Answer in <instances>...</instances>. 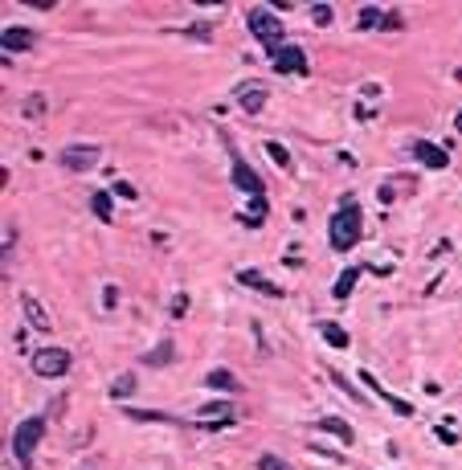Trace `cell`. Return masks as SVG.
<instances>
[{
    "label": "cell",
    "mask_w": 462,
    "mask_h": 470,
    "mask_svg": "<svg viewBox=\"0 0 462 470\" xmlns=\"http://www.w3.org/2000/svg\"><path fill=\"white\" fill-rule=\"evenodd\" d=\"M360 229H365V209L356 205V196H344L340 209L332 213V221H327V241H332V250L348 254V250L360 241Z\"/></svg>",
    "instance_id": "1"
},
{
    "label": "cell",
    "mask_w": 462,
    "mask_h": 470,
    "mask_svg": "<svg viewBox=\"0 0 462 470\" xmlns=\"http://www.w3.org/2000/svg\"><path fill=\"white\" fill-rule=\"evenodd\" d=\"M245 25H250V33L262 41V49H274L283 46V21L270 13V8H262V4H254L250 13H245Z\"/></svg>",
    "instance_id": "2"
},
{
    "label": "cell",
    "mask_w": 462,
    "mask_h": 470,
    "mask_svg": "<svg viewBox=\"0 0 462 470\" xmlns=\"http://www.w3.org/2000/svg\"><path fill=\"white\" fill-rule=\"evenodd\" d=\"M41 438H46V417H25V422L13 429V454H17L21 466L33 462V450H37Z\"/></svg>",
    "instance_id": "3"
},
{
    "label": "cell",
    "mask_w": 462,
    "mask_h": 470,
    "mask_svg": "<svg viewBox=\"0 0 462 470\" xmlns=\"http://www.w3.org/2000/svg\"><path fill=\"white\" fill-rule=\"evenodd\" d=\"M270 66H274V74H283V78H307V53H303V46H274L266 49Z\"/></svg>",
    "instance_id": "4"
},
{
    "label": "cell",
    "mask_w": 462,
    "mask_h": 470,
    "mask_svg": "<svg viewBox=\"0 0 462 470\" xmlns=\"http://www.w3.org/2000/svg\"><path fill=\"white\" fill-rule=\"evenodd\" d=\"M70 368H74V356L66 348H41V352H33V372L46 376V380H62Z\"/></svg>",
    "instance_id": "5"
},
{
    "label": "cell",
    "mask_w": 462,
    "mask_h": 470,
    "mask_svg": "<svg viewBox=\"0 0 462 470\" xmlns=\"http://www.w3.org/2000/svg\"><path fill=\"white\" fill-rule=\"evenodd\" d=\"M196 422L205 425V434H213V429H229V425H238V405H229V401H209V405H201Z\"/></svg>",
    "instance_id": "6"
},
{
    "label": "cell",
    "mask_w": 462,
    "mask_h": 470,
    "mask_svg": "<svg viewBox=\"0 0 462 470\" xmlns=\"http://www.w3.org/2000/svg\"><path fill=\"white\" fill-rule=\"evenodd\" d=\"M98 160H102V147H98V143H74V147H66V152H62V168H66V172H74V176L90 172Z\"/></svg>",
    "instance_id": "7"
},
{
    "label": "cell",
    "mask_w": 462,
    "mask_h": 470,
    "mask_svg": "<svg viewBox=\"0 0 462 470\" xmlns=\"http://www.w3.org/2000/svg\"><path fill=\"white\" fill-rule=\"evenodd\" d=\"M360 384H365L368 393H376V397L385 401L393 413H401V417H414V405H409V401H401V397H393L385 384H376V376H372V372H360Z\"/></svg>",
    "instance_id": "8"
},
{
    "label": "cell",
    "mask_w": 462,
    "mask_h": 470,
    "mask_svg": "<svg viewBox=\"0 0 462 470\" xmlns=\"http://www.w3.org/2000/svg\"><path fill=\"white\" fill-rule=\"evenodd\" d=\"M233 184H238V192H245V196H262V192H266L262 176L245 164V160H233Z\"/></svg>",
    "instance_id": "9"
},
{
    "label": "cell",
    "mask_w": 462,
    "mask_h": 470,
    "mask_svg": "<svg viewBox=\"0 0 462 470\" xmlns=\"http://www.w3.org/2000/svg\"><path fill=\"white\" fill-rule=\"evenodd\" d=\"M0 46H4V58H8V53H25V49L37 46V33H33V29H21V25H13V29H4V33H0Z\"/></svg>",
    "instance_id": "10"
},
{
    "label": "cell",
    "mask_w": 462,
    "mask_h": 470,
    "mask_svg": "<svg viewBox=\"0 0 462 470\" xmlns=\"http://www.w3.org/2000/svg\"><path fill=\"white\" fill-rule=\"evenodd\" d=\"M414 156H417V160H421L426 168H434V172H442V168H450V152H446V147H438V143L414 140Z\"/></svg>",
    "instance_id": "11"
},
{
    "label": "cell",
    "mask_w": 462,
    "mask_h": 470,
    "mask_svg": "<svg viewBox=\"0 0 462 470\" xmlns=\"http://www.w3.org/2000/svg\"><path fill=\"white\" fill-rule=\"evenodd\" d=\"M238 107L245 115H262L266 111V86H254V82L238 86Z\"/></svg>",
    "instance_id": "12"
},
{
    "label": "cell",
    "mask_w": 462,
    "mask_h": 470,
    "mask_svg": "<svg viewBox=\"0 0 462 470\" xmlns=\"http://www.w3.org/2000/svg\"><path fill=\"white\" fill-rule=\"evenodd\" d=\"M21 311H25V319H29L33 328L53 331V323H49V311L41 307V299H37V295H21Z\"/></svg>",
    "instance_id": "13"
},
{
    "label": "cell",
    "mask_w": 462,
    "mask_h": 470,
    "mask_svg": "<svg viewBox=\"0 0 462 470\" xmlns=\"http://www.w3.org/2000/svg\"><path fill=\"white\" fill-rule=\"evenodd\" d=\"M238 282H242V286H254V290H262V295H270V299H283V286H274L270 278H262L258 270H238Z\"/></svg>",
    "instance_id": "14"
},
{
    "label": "cell",
    "mask_w": 462,
    "mask_h": 470,
    "mask_svg": "<svg viewBox=\"0 0 462 470\" xmlns=\"http://www.w3.org/2000/svg\"><path fill=\"white\" fill-rule=\"evenodd\" d=\"M319 429H323V434H336V438H340L344 446H352V442H356V434H352V425L344 422V417H319Z\"/></svg>",
    "instance_id": "15"
},
{
    "label": "cell",
    "mask_w": 462,
    "mask_h": 470,
    "mask_svg": "<svg viewBox=\"0 0 462 470\" xmlns=\"http://www.w3.org/2000/svg\"><path fill=\"white\" fill-rule=\"evenodd\" d=\"M360 274H365V270H360V266H348V270H344L340 278H336V286H332V295H336V299H348V295H352V290H356V282H360Z\"/></svg>",
    "instance_id": "16"
},
{
    "label": "cell",
    "mask_w": 462,
    "mask_h": 470,
    "mask_svg": "<svg viewBox=\"0 0 462 470\" xmlns=\"http://www.w3.org/2000/svg\"><path fill=\"white\" fill-rule=\"evenodd\" d=\"M140 389V372H123L115 376V384H111V401H127L131 393Z\"/></svg>",
    "instance_id": "17"
},
{
    "label": "cell",
    "mask_w": 462,
    "mask_h": 470,
    "mask_svg": "<svg viewBox=\"0 0 462 470\" xmlns=\"http://www.w3.org/2000/svg\"><path fill=\"white\" fill-rule=\"evenodd\" d=\"M385 21H389V13H385V8H376V4H365V8H360V17H356L360 29H385Z\"/></svg>",
    "instance_id": "18"
},
{
    "label": "cell",
    "mask_w": 462,
    "mask_h": 470,
    "mask_svg": "<svg viewBox=\"0 0 462 470\" xmlns=\"http://www.w3.org/2000/svg\"><path fill=\"white\" fill-rule=\"evenodd\" d=\"M172 356H176V348H172V340H164V344H160L156 352H147L140 364H144V368H160V364H168Z\"/></svg>",
    "instance_id": "19"
},
{
    "label": "cell",
    "mask_w": 462,
    "mask_h": 470,
    "mask_svg": "<svg viewBox=\"0 0 462 470\" xmlns=\"http://www.w3.org/2000/svg\"><path fill=\"white\" fill-rule=\"evenodd\" d=\"M90 209H95L98 221H111V217H115V205H111L107 192H95V196H90Z\"/></svg>",
    "instance_id": "20"
},
{
    "label": "cell",
    "mask_w": 462,
    "mask_h": 470,
    "mask_svg": "<svg viewBox=\"0 0 462 470\" xmlns=\"http://www.w3.org/2000/svg\"><path fill=\"white\" fill-rule=\"evenodd\" d=\"M319 335H323L332 348H348V331L336 328V323H319Z\"/></svg>",
    "instance_id": "21"
},
{
    "label": "cell",
    "mask_w": 462,
    "mask_h": 470,
    "mask_svg": "<svg viewBox=\"0 0 462 470\" xmlns=\"http://www.w3.org/2000/svg\"><path fill=\"white\" fill-rule=\"evenodd\" d=\"M205 384H209V389H238V380H233L229 368H213V372L205 376Z\"/></svg>",
    "instance_id": "22"
},
{
    "label": "cell",
    "mask_w": 462,
    "mask_h": 470,
    "mask_svg": "<svg viewBox=\"0 0 462 470\" xmlns=\"http://www.w3.org/2000/svg\"><path fill=\"white\" fill-rule=\"evenodd\" d=\"M262 217H266V196H250V213H242L245 225H262Z\"/></svg>",
    "instance_id": "23"
},
{
    "label": "cell",
    "mask_w": 462,
    "mask_h": 470,
    "mask_svg": "<svg viewBox=\"0 0 462 470\" xmlns=\"http://www.w3.org/2000/svg\"><path fill=\"white\" fill-rule=\"evenodd\" d=\"M266 156H270V160H274L278 168H291V156H287V147H283V143L266 140Z\"/></svg>",
    "instance_id": "24"
},
{
    "label": "cell",
    "mask_w": 462,
    "mask_h": 470,
    "mask_svg": "<svg viewBox=\"0 0 462 470\" xmlns=\"http://www.w3.org/2000/svg\"><path fill=\"white\" fill-rule=\"evenodd\" d=\"M37 115H46V94H29L25 98V119H37Z\"/></svg>",
    "instance_id": "25"
},
{
    "label": "cell",
    "mask_w": 462,
    "mask_h": 470,
    "mask_svg": "<svg viewBox=\"0 0 462 470\" xmlns=\"http://www.w3.org/2000/svg\"><path fill=\"white\" fill-rule=\"evenodd\" d=\"M258 466H262V470H294L291 462H283L278 454H262V458H258Z\"/></svg>",
    "instance_id": "26"
},
{
    "label": "cell",
    "mask_w": 462,
    "mask_h": 470,
    "mask_svg": "<svg viewBox=\"0 0 462 470\" xmlns=\"http://www.w3.org/2000/svg\"><path fill=\"white\" fill-rule=\"evenodd\" d=\"M311 21H315V25H332V4H311Z\"/></svg>",
    "instance_id": "27"
},
{
    "label": "cell",
    "mask_w": 462,
    "mask_h": 470,
    "mask_svg": "<svg viewBox=\"0 0 462 470\" xmlns=\"http://www.w3.org/2000/svg\"><path fill=\"white\" fill-rule=\"evenodd\" d=\"M332 384H336V389H344V393H348L352 401H360V393H356V389H352V384H348V380H344L340 372H332Z\"/></svg>",
    "instance_id": "28"
},
{
    "label": "cell",
    "mask_w": 462,
    "mask_h": 470,
    "mask_svg": "<svg viewBox=\"0 0 462 470\" xmlns=\"http://www.w3.org/2000/svg\"><path fill=\"white\" fill-rule=\"evenodd\" d=\"M189 37H196V41H209V37H213V25H193V29H189Z\"/></svg>",
    "instance_id": "29"
},
{
    "label": "cell",
    "mask_w": 462,
    "mask_h": 470,
    "mask_svg": "<svg viewBox=\"0 0 462 470\" xmlns=\"http://www.w3.org/2000/svg\"><path fill=\"white\" fill-rule=\"evenodd\" d=\"M172 315H176V319H180V315H184V311H189V295H176V299H172V307H168Z\"/></svg>",
    "instance_id": "30"
},
{
    "label": "cell",
    "mask_w": 462,
    "mask_h": 470,
    "mask_svg": "<svg viewBox=\"0 0 462 470\" xmlns=\"http://www.w3.org/2000/svg\"><path fill=\"white\" fill-rule=\"evenodd\" d=\"M119 303V290H115V286H107V290H102V307H107V311H111V307Z\"/></svg>",
    "instance_id": "31"
},
{
    "label": "cell",
    "mask_w": 462,
    "mask_h": 470,
    "mask_svg": "<svg viewBox=\"0 0 462 470\" xmlns=\"http://www.w3.org/2000/svg\"><path fill=\"white\" fill-rule=\"evenodd\" d=\"M115 192H119V196H127V201H135V188L127 184V180H119V184H115Z\"/></svg>",
    "instance_id": "32"
},
{
    "label": "cell",
    "mask_w": 462,
    "mask_h": 470,
    "mask_svg": "<svg viewBox=\"0 0 462 470\" xmlns=\"http://www.w3.org/2000/svg\"><path fill=\"white\" fill-rule=\"evenodd\" d=\"M454 131H458V135H462V111H458V119H454Z\"/></svg>",
    "instance_id": "33"
}]
</instances>
